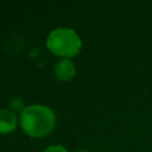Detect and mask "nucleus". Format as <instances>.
Wrapping results in <instances>:
<instances>
[{
  "instance_id": "39448f33",
  "label": "nucleus",
  "mask_w": 152,
  "mask_h": 152,
  "mask_svg": "<svg viewBox=\"0 0 152 152\" xmlns=\"http://www.w3.org/2000/svg\"><path fill=\"white\" fill-rule=\"evenodd\" d=\"M44 152H68V151L61 145H52V146H49Z\"/></svg>"
},
{
  "instance_id": "7ed1b4c3",
  "label": "nucleus",
  "mask_w": 152,
  "mask_h": 152,
  "mask_svg": "<svg viewBox=\"0 0 152 152\" xmlns=\"http://www.w3.org/2000/svg\"><path fill=\"white\" fill-rule=\"evenodd\" d=\"M76 74L75 64L70 59H61L55 66V75L61 81H69Z\"/></svg>"
},
{
  "instance_id": "f03ea898",
  "label": "nucleus",
  "mask_w": 152,
  "mask_h": 152,
  "mask_svg": "<svg viewBox=\"0 0 152 152\" xmlns=\"http://www.w3.org/2000/svg\"><path fill=\"white\" fill-rule=\"evenodd\" d=\"M46 46L53 55L68 59L80 52L82 48V42L74 30L68 27H61L50 32L46 39Z\"/></svg>"
},
{
  "instance_id": "f257e3e1",
  "label": "nucleus",
  "mask_w": 152,
  "mask_h": 152,
  "mask_svg": "<svg viewBox=\"0 0 152 152\" xmlns=\"http://www.w3.org/2000/svg\"><path fill=\"white\" fill-rule=\"evenodd\" d=\"M19 121L21 129L27 135L32 138H43L53 129L56 115L53 110L46 106L32 104L21 110Z\"/></svg>"
},
{
  "instance_id": "423d86ee",
  "label": "nucleus",
  "mask_w": 152,
  "mask_h": 152,
  "mask_svg": "<svg viewBox=\"0 0 152 152\" xmlns=\"http://www.w3.org/2000/svg\"><path fill=\"white\" fill-rule=\"evenodd\" d=\"M77 152H89V151H87V150H82V151H77Z\"/></svg>"
},
{
  "instance_id": "20e7f679",
  "label": "nucleus",
  "mask_w": 152,
  "mask_h": 152,
  "mask_svg": "<svg viewBox=\"0 0 152 152\" xmlns=\"http://www.w3.org/2000/svg\"><path fill=\"white\" fill-rule=\"evenodd\" d=\"M17 126V116L12 110H0V134L11 133Z\"/></svg>"
}]
</instances>
